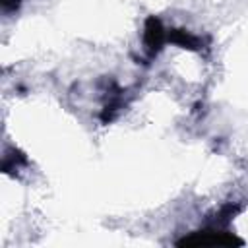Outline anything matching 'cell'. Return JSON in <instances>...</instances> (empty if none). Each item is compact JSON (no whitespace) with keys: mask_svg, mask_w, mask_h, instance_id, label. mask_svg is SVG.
<instances>
[{"mask_svg":"<svg viewBox=\"0 0 248 248\" xmlns=\"http://www.w3.org/2000/svg\"><path fill=\"white\" fill-rule=\"evenodd\" d=\"M176 244L178 246H232V244H242V240L236 238L232 232L211 227L203 231H194L188 236L176 240Z\"/></svg>","mask_w":248,"mask_h":248,"instance_id":"1","label":"cell"},{"mask_svg":"<svg viewBox=\"0 0 248 248\" xmlns=\"http://www.w3.org/2000/svg\"><path fill=\"white\" fill-rule=\"evenodd\" d=\"M167 35H169V29H165L163 21L157 16H149L145 19V23H143V45H145V48L151 56L159 54L163 50V46L169 43Z\"/></svg>","mask_w":248,"mask_h":248,"instance_id":"2","label":"cell"},{"mask_svg":"<svg viewBox=\"0 0 248 248\" xmlns=\"http://www.w3.org/2000/svg\"><path fill=\"white\" fill-rule=\"evenodd\" d=\"M167 41L180 48H186V50H202L207 45L205 39H202L200 35H194L186 29H169Z\"/></svg>","mask_w":248,"mask_h":248,"instance_id":"3","label":"cell"},{"mask_svg":"<svg viewBox=\"0 0 248 248\" xmlns=\"http://www.w3.org/2000/svg\"><path fill=\"white\" fill-rule=\"evenodd\" d=\"M27 159L23 153L19 151H14V155H4V161H2V170L4 172H10L12 169H17L19 165H25Z\"/></svg>","mask_w":248,"mask_h":248,"instance_id":"4","label":"cell"},{"mask_svg":"<svg viewBox=\"0 0 248 248\" xmlns=\"http://www.w3.org/2000/svg\"><path fill=\"white\" fill-rule=\"evenodd\" d=\"M0 4H2L4 12H16V10H19L21 0H0Z\"/></svg>","mask_w":248,"mask_h":248,"instance_id":"5","label":"cell"}]
</instances>
